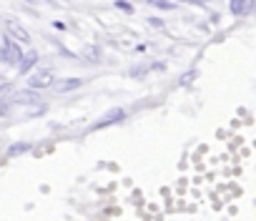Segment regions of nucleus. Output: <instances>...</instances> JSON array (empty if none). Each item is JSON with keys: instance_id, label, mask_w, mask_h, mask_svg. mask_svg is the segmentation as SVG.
I'll return each instance as SVG.
<instances>
[{"instance_id": "nucleus-16", "label": "nucleus", "mask_w": 256, "mask_h": 221, "mask_svg": "<svg viewBox=\"0 0 256 221\" xmlns=\"http://www.w3.org/2000/svg\"><path fill=\"white\" fill-rule=\"evenodd\" d=\"M118 10H123V13H134V6L131 3H126V0H116V3H113Z\"/></svg>"}, {"instance_id": "nucleus-22", "label": "nucleus", "mask_w": 256, "mask_h": 221, "mask_svg": "<svg viewBox=\"0 0 256 221\" xmlns=\"http://www.w3.org/2000/svg\"><path fill=\"white\" fill-rule=\"evenodd\" d=\"M26 3H50V0H26Z\"/></svg>"}, {"instance_id": "nucleus-11", "label": "nucleus", "mask_w": 256, "mask_h": 221, "mask_svg": "<svg viewBox=\"0 0 256 221\" xmlns=\"http://www.w3.org/2000/svg\"><path fill=\"white\" fill-rule=\"evenodd\" d=\"M131 198H134L131 204H134L136 208H144V206H146V198H144V191H141V188H131Z\"/></svg>"}, {"instance_id": "nucleus-20", "label": "nucleus", "mask_w": 256, "mask_h": 221, "mask_svg": "<svg viewBox=\"0 0 256 221\" xmlns=\"http://www.w3.org/2000/svg\"><path fill=\"white\" fill-rule=\"evenodd\" d=\"M123 186L126 188H134V178H123Z\"/></svg>"}, {"instance_id": "nucleus-9", "label": "nucleus", "mask_w": 256, "mask_h": 221, "mask_svg": "<svg viewBox=\"0 0 256 221\" xmlns=\"http://www.w3.org/2000/svg\"><path fill=\"white\" fill-rule=\"evenodd\" d=\"M30 151H33V144L30 141H16V144L8 146L6 158H16V156H23V154H30Z\"/></svg>"}, {"instance_id": "nucleus-17", "label": "nucleus", "mask_w": 256, "mask_h": 221, "mask_svg": "<svg viewBox=\"0 0 256 221\" xmlns=\"http://www.w3.org/2000/svg\"><path fill=\"white\" fill-rule=\"evenodd\" d=\"M148 26H151V28H161V30H164V26H166V23H164V18L154 16V18H148Z\"/></svg>"}, {"instance_id": "nucleus-5", "label": "nucleus", "mask_w": 256, "mask_h": 221, "mask_svg": "<svg viewBox=\"0 0 256 221\" xmlns=\"http://www.w3.org/2000/svg\"><path fill=\"white\" fill-rule=\"evenodd\" d=\"M38 60H40V56H38V50H26L23 53V58H20V63H18V76H30L33 70H36V66H38Z\"/></svg>"}, {"instance_id": "nucleus-21", "label": "nucleus", "mask_w": 256, "mask_h": 221, "mask_svg": "<svg viewBox=\"0 0 256 221\" xmlns=\"http://www.w3.org/2000/svg\"><path fill=\"white\" fill-rule=\"evenodd\" d=\"M53 26H56V30H66V23H60V20H56Z\"/></svg>"}, {"instance_id": "nucleus-6", "label": "nucleus", "mask_w": 256, "mask_h": 221, "mask_svg": "<svg viewBox=\"0 0 256 221\" xmlns=\"http://www.w3.org/2000/svg\"><path fill=\"white\" fill-rule=\"evenodd\" d=\"M228 10L236 18H244L256 10V0H228Z\"/></svg>"}, {"instance_id": "nucleus-19", "label": "nucleus", "mask_w": 256, "mask_h": 221, "mask_svg": "<svg viewBox=\"0 0 256 221\" xmlns=\"http://www.w3.org/2000/svg\"><path fill=\"white\" fill-rule=\"evenodd\" d=\"M236 214H238V206L231 204V206H228V216H236Z\"/></svg>"}, {"instance_id": "nucleus-14", "label": "nucleus", "mask_w": 256, "mask_h": 221, "mask_svg": "<svg viewBox=\"0 0 256 221\" xmlns=\"http://www.w3.org/2000/svg\"><path fill=\"white\" fill-rule=\"evenodd\" d=\"M13 93H16V86L13 83H3V86H0V100H8Z\"/></svg>"}, {"instance_id": "nucleus-4", "label": "nucleus", "mask_w": 256, "mask_h": 221, "mask_svg": "<svg viewBox=\"0 0 256 221\" xmlns=\"http://www.w3.org/2000/svg\"><path fill=\"white\" fill-rule=\"evenodd\" d=\"M6 33H8V38L10 40H16V43H20V46H30V33H28V28H23L18 20H6Z\"/></svg>"}, {"instance_id": "nucleus-13", "label": "nucleus", "mask_w": 256, "mask_h": 221, "mask_svg": "<svg viewBox=\"0 0 256 221\" xmlns=\"http://www.w3.org/2000/svg\"><path fill=\"white\" fill-rule=\"evenodd\" d=\"M13 106H16V103H13L10 98H8V100H0V118H8L10 110H13Z\"/></svg>"}, {"instance_id": "nucleus-15", "label": "nucleus", "mask_w": 256, "mask_h": 221, "mask_svg": "<svg viewBox=\"0 0 256 221\" xmlns=\"http://www.w3.org/2000/svg\"><path fill=\"white\" fill-rule=\"evenodd\" d=\"M148 3L161 8V10H176V3H171V0H148Z\"/></svg>"}, {"instance_id": "nucleus-10", "label": "nucleus", "mask_w": 256, "mask_h": 221, "mask_svg": "<svg viewBox=\"0 0 256 221\" xmlns=\"http://www.w3.org/2000/svg\"><path fill=\"white\" fill-rule=\"evenodd\" d=\"M83 58H86L88 63H100V48H98V46L83 48Z\"/></svg>"}, {"instance_id": "nucleus-8", "label": "nucleus", "mask_w": 256, "mask_h": 221, "mask_svg": "<svg viewBox=\"0 0 256 221\" xmlns=\"http://www.w3.org/2000/svg\"><path fill=\"white\" fill-rule=\"evenodd\" d=\"M80 86H83V78H76V76H73V78H63V80H58L53 88H56L58 93H73V90H78Z\"/></svg>"}, {"instance_id": "nucleus-2", "label": "nucleus", "mask_w": 256, "mask_h": 221, "mask_svg": "<svg viewBox=\"0 0 256 221\" xmlns=\"http://www.w3.org/2000/svg\"><path fill=\"white\" fill-rule=\"evenodd\" d=\"M20 58H23V48H20V43L6 38V43L0 46V63H3V66H16V68H18Z\"/></svg>"}, {"instance_id": "nucleus-1", "label": "nucleus", "mask_w": 256, "mask_h": 221, "mask_svg": "<svg viewBox=\"0 0 256 221\" xmlns=\"http://www.w3.org/2000/svg\"><path fill=\"white\" fill-rule=\"evenodd\" d=\"M56 86V73L50 70V68H40V70H33L30 76H28V88L30 90H48V88H53Z\"/></svg>"}, {"instance_id": "nucleus-3", "label": "nucleus", "mask_w": 256, "mask_h": 221, "mask_svg": "<svg viewBox=\"0 0 256 221\" xmlns=\"http://www.w3.org/2000/svg\"><path fill=\"white\" fill-rule=\"evenodd\" d=\"M126 108H120V106H116V108H110V110H106L103 114V118L98 121V124H93L90 126V134L93 131H103V128H108V126H118V124H123L126 121Z\"/></svg>"}, {"instance_id": "nucleus-7", "label": "nucleus", "mask_w": 256, "mask_h": 221, "mask_svg": "<svg viewBox=\"0 0 256 221\" xmlns=\"http://www.w3.org/2000/svg\"><path fill=\"white\" fill-rule=\"evenodd\" d=\"M10 100H13V103H26V106H40V96H38V90H30V88H26V90H16V93L10 96Z\"/></svg>"}, {"instance_id": "nucleus-18", "label": "nucleus", "mask_w": 256, "mask_h": 221, "mask_svg": "<svg viewBox=\"0 0 256 221\" xmlns=\"http://www.w3.org/2000/svg\"><path fill=\"white\" fill-rule=\"evenodd\" d=\"M194 76H196V73H194V70H191V73H186V76H184V78H181V86H188V83H191V78H194Z\"/></svg>"}, {"instance_id": "nucleus-12", "label": "nucleus", "mask_w": 256, "mask_h": 221, "mask_svg": "<svg viewBox=\"0 0 256 221\" xmlns=\"http://www.w3.org/2000/svg\"><path fill=\"white\" fill-rule=\"evenodd\" d=\"M148 70H154V66H134L131 70H128V76L131 78H144Z\"/></svg>"}]
</instances>
